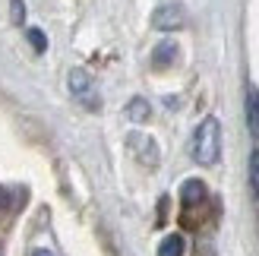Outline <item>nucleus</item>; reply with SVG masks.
<instances>
[{"label":"nucleus","instance_id":"nucleus-2","mask_svg":"<svg viewBox=\"0 0 259 256\" xmlns=\"http://www.w3.org/2000/svg\"><path fill=\"white\" fill-rule=\"evenodd\" d=\"M70 95L79 101L82 108H89V111H98L101 108V95H98V86H95V79L89 76L85 70H70Z\"/></svg>","mask_w":259,"mask_h":256},{"label":"nucleus","instance_id":"nucleus-1","mask_svg":"<svg viewBox=\"0 0 259 256\" xmlns=\"http://www.w3.org/2000/svg\"><path fill=\"white\" fill-rule=\"evenodd\" d=\"M190 152L199 164H215L222 158V123H218V117H205L196 126Z\"/></svg>","mask_w":259,"mask_h":256},{"label":"nucleus","instance_id":"nucleus-14","mask_svg":"<svg viewBox=\"0 0 259 256\" xmlns=\"http://www.w3.org/2000/svg\"><path fill=\"white\" fill-rule=\"evenodd\" d=\"M0 256H4V250H0Z\"/></svg>","mask_w":259,"mask_h":256},{"label":"nucleus","instance_id":"nucleus-6","mask_svg":"<svg viewBox=\"0 0 259 256\" xmlns=\"http://www.w3.org/2000/svg\"><path fill=\"white\" fill-rule=\"evenodd\" d=\"M174 57H177V45L171 41V38H164V41L152 51V67L155 70H167L174 63Z\"/></svg>","mask_w":259,"mask_h":256},{"label":"nucleus","instance_id":"nucleus-5","mask_svg":"<svg viewBox=\"0 0 259 256\" xmlns=\"http://www.w3.org/2000/svg\"><path fill=\"white\" fill-rule=\"evenodd\" d=\"M247 130L253 139H259V89L247 86Z\"/></svg>","mask_w":259,"mask_h":256},{"label":"nucleus","instance_id":"nucleus-4","mask_svg":"<svg viewBox=\"0 0 259 256\" xmlns=\"http://www.w3.org/2000/svg\"><path fill=\"white\" fill-rule=\"evenodd\" d=\"M130 149L139 155L142 164H149V168H155V164H158V149H155V143H152L149 136L133 133V136H130Z\"/></svg>","mask_w":259,"mask_h":256},{"label":"nucleus","instance_id":"nucleus-8","mask_svg":"<svg viewBox=\"0 0 259 256\" xmlns=\"http://www.w3.org/2000/svg\"><path fill=\"white\" fill-rule=\"evenodd\" d=\"M180 196H184L187 206H193V202H202V196H205V184H202V181H187L184 187H180Z\"/></svg>","mask_w":259,"mask_h":256},{"label":"nucleus","instance_id":"nucleus-7","mask_svg":"<svg viewBox=\"0 0 259 256\" xmlns=\"http://www.w3.org/2000/svg\"><path fill=\"white\" fill-rule=\"evenodd\" d=\"M126 117L133 120V123H146V120L152 117L149 101H146V98H130V105H126Z\"/></svg>","mask_w":259,"mask_h":256},{"label":"nucleus","instance_id":"nucleus-11","mask_svg":"<svg viewBox=\"0 0 259 256\" xmlns=\"http://www.w3.org/2000/svg\"><path fill=\"white\" fill-rule=\"evenodd\" d=\"M25 38H29V45L38 51V54H45V51H48V38H45L41 29H29V32H25Z\"/></svg>","mask_w":259,"mask_h":256},{"label":"nucleus","instance_id":"nucleus-10","mask_svg":"<svg viewBox=\"0 0 259 256\" xmlns=\"http://www.w3.org/2000/svg\"><path fill=\"white\" fill-rule=\"evenodd\" d=\"M250 190H253V196L259 199V149L250 155Z\"/></svg>","mask_w":259,"mask_h":256},{"label":"nucleus","instance_id":"nucleus-9","mask_svg":"<svg viewBox=\"0 0 259 256\" xmlns=\"http://www.w3.org/2000/svg\"><path fill=\"white\" fill-rule=\"evenodd\" d=\"M158 256H184V237H180V234H167L161 240V247H158Z\"/></svg>","mask_w":259,"mask_h":256},{"label":"nucleus","instance_id":"nucleus-3","mask_svg":"<svg viewBox=\"0 0 259 256\" xmlns=\"http://www.w3.org/2000/svg\"><path fill=\"white\" fill-rule=\"evenodd\" d=\"M184 25H187V13L180 4H164L152 13V29H158V32H177Z\"/></svg>","mask_w":259,"mask_h":256},{"label":"nucleus","instance_id":"nucleus-13","mask_svg":"<svg viewBox=\"0 0 259 256\" xmlns=\"http://www.w3.org/2000/svg\"><path fill=\"white\" fill-rule=\"evenodd\" d=\"M32 256H54V253H51V250H35Z\"/></svg>","mask_w":259,"mask_h":256},{"label":"nucleus","instance_id":"nucleus-12","mask_svg":"<svg viewBox=\"0 0 259 256\" xmlns=\"http://www.w3.org/2000/svg\"><path fill=\"white\" fill-rule=\"evenodd\" d=\"M10 16H13V22H16V25L25 22V4H22V0H13V4H10Z\"/></svg>","mask_w":259,"mask_h":256}]
</instances>
